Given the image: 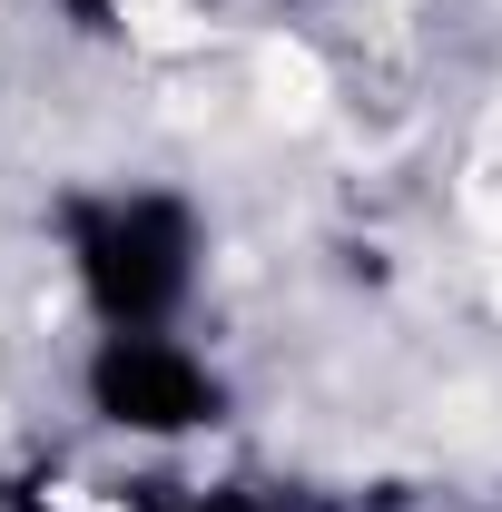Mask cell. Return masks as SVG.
I'll return each instance as SVG.
<instances>
[{
    "mask_svg": "<svg viewBox=\"0 0 502 512\" xmlns=\"http://www.w3.org/2000/svg\"><path fill=\"white\" fill-rule=\"evenodd\" d=\"M69 247H79V286L109 325H158L197 276V227L178 197H99L69 207Z\"/></svg>",
    "mask_w": 502,
    "mask_h": 512,
    "instance_id": "obj_1",
    "label": "cell"
},
{
    "mask_svg": "<svg viewBox=\"0 0 502 512\" xmlns=\"http://www.w3.org/2000/svg\"><path fill=\"white\" fill-rule=\"evenodd\" d=\"M89 404L119 434H197V424H217V375L188 345H168L158 325H119L89 355Z\"/></svg>",
    "mask_w": 502,
    "mask_h": 512,
    "instance_id": "obj_2",
    "label": "cell"
},
{
    "mask_svg": "<svg viewBox=\"0 0 502 512\" xmlns=\"http://www.w3.org/2000/svg\"><path fill=\"white\" fill-rule=\"evenodd\" d=\"M178 512H276V503H247V493H217V503H178Z\"/></svg>",
    "mask_w": 502,
    "mask_h": 512,
    "instance_id": "obj_3",
    "label": "cell"
},
{
    "mask_svg": "<svg viewBox=\"0 0 502 512\" xmlns=\"http://www.w3.org/2000/svg\"><path fill=\"white\" fill-rule=\"evenodd\" d=\"M79 10V30H109V0H69Z\"/></svg>",
    "mask_w": 502,
    "mask_h": 512,
    "instance_id": "obj_4",
    "label": "cell"
}]
</instances>
